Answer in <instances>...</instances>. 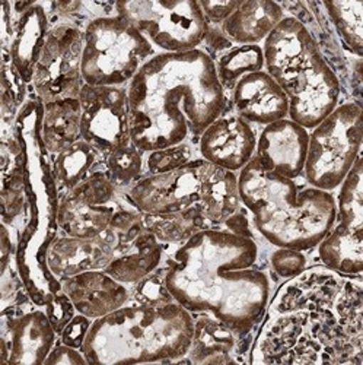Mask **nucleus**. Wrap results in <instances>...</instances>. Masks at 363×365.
I'll return each mask as SVG.
<instances>
[{"label":"nucleus","mask_w":363,"mask_h":365,"mask_svg":"<svg viewBox=\"0 0 363 365\" xmlns=\"http://www.w3.org/2000/svg\"><path fill=\"white\" fill-rule=\"evenodd\" d=\"M310 130L289 117L267 125L257 135L254 158L268 171L298 180L304 174Z\"/></svg>","instance_id":"obj_19"},{"label":"nucleus","mask_w":363,"mask_h":365,"mask_svg":"<svg viewBox=\"0 0 363 365\" xmlns=\"http://www.w3.org/2000/svg\"><path fill=\"white\" fill-rule=\"evenodd\" d=\"M132 299L143 304H149V306H159V304L172 302L174 298L171 297L169 291L165 287L164 282V273L162 267L150 273L149 277L142 279L139 284L133 287Z\"/></svg>","instance_id":"obj_33"},{"label":"nucleus","mask_w":363,"mask_h":365,"mask_svg":"<svg viewBox=\"0 0 363 365\" xmlns=\"http://www.w3.org/2000/svg\"><path fill=\"white\" fill-rule=\"evenodd\" d=\"M80 103V139L97 148L104 157L132 142L127 88L83 85Z\"/></svg>","instance_id":"obj_15"},{"label":"nucleus","mask_w":363,"mask_h":365,"mask_svg":"<svg viewBox=\"0 0 363 365\" xmlns=\"http://www.w3.org/2000/svg\"><path fill=\"white\" fill-rule=\"evenodd\" d=\"M241 0H200L199 5L209 25L221 26L239 6Z\"/></svg>","instance_id":"obj_36"},{"label":"nucleus","mask_w":363,"mask_h":365,"mask_svg":"<svg viewBox=\"0 0 363 365\" xmlns=\"http://www.w3.org/2000/svg\"><path fill=\"white\" fill-rule=\"evenodd\" d=\"M114 238L107 230L93 238L58 235L46 249L44 263L50 275L62 281L88 270H104L112 260Z\"/></svg>","instance_id":"obj_20"},{"label":"nucleus","mask_w":363,"mask_h":365,"mask_svg":"<svg viewBox=\"0 0 363 365\" xmlns=\"http://www.w3.org/2000/svg\"><path fill=\"white\" fill-rule=\"evenodd\" d=\"M46 313L60 336V333L70 323V320L78 314L70 298L62 291H51L47 294L46 299Z\"/></svg>","instance_id":"obj_35"},{"label":"nucleus","mask_w":363,"mask_h":365,"mask_svg":"<svg viewBox=\"0 0 363 365\" xmlns=\"http://www.w3.org/2000/svg\"><path fill=\"white\" fill-rule=\"evenodd\" d=\"M325 9L328 19L335 26L343 44L347 50L362 57L363 50V36H362V2H353V0H339V2H324L321 4Z\"/></svg>","instance_id":"obj_30"},{"label":"nucleus","mask_w":363,"mask_h":365,"mask_svg":"<svg viewBox=\"0 0 363 365\" xmlns=\"http://www.w3.org/2000/svg\"><path fill=\"white\" fill-rule=\"evenodd\" d=\"M261 47L264 71L286 94L295 123L311 130L340 104V79L300 21L286 15Z\"/></svg>","instance_id":"obj_5"},{"label":"nucleus","mask_w":363,"mask_h":365,"mask_svg":"<svg viewBox=\"0 0 363 365\" xmlns=\"http://www.w3.org/2000/svg\"><path fill=\"white\" fill-rule=\"evenodd\" d=\"M199 158L196 143L187 142L178 146L154 150L146 154V174H161Z\"/></svg>","instance_id":"obj_32"},{"label":"nucleus","mask_w":363,"mask_h":365,"mask_svg":"<svg viewBox=\"0 0 363 365\" xmlns=\"http://www.w3.org/2000/svg\"><path fill=\"white\" fill-rule=\"evenodd\" d=\"M143 214H172L199 207L214 228L242 209L238 174L196 158L168 173L144 174L125 192Z\"/></svg>","instance_id":"obj_7"},{"label":"nucleus","mask_w":363,"mask_h":365,"mask_svg":"<svg viewBox=\"0 0 363 365\" xmlns=\"http://www.w3.org/2000/svg\"><path fill=\"white\" fill-rule=\"evenodd\" d=\"M238 195L254 230L276 249L311 252L336 222L335 193L299 187L254 157L238 173Z\"/></svg>","instance_id":"obj_3"},{"label":"nucleus","mask_w":363,"mask_h":365,"mask_svg":"<svg viewBox=\"0 0 363 365\" xmlns=\"http://www.w3.org/2000/svg\"><path fill=\"white\" fill-rule=\"evenodd\" d=\"M105 171L118 190L127 192L146 174V154L132 140L105 157Z\"/></svg>","instance_id":"obj_31"},{"label":"nucleus","mask_w":363,"mask_h":365,"mask_svg":"<svg viewBox=\"0 0 363 365\" xmlns=\"http://www.w3.org/2000/svg\"><path fill=\"white\" fill-rule=\"evenodd\" d=\"M228 108L248 125L264 128L289 115V101L265 71L242 76L226 94Z\"/></svg>","instance_id":"obj_18"},{"label":"nucleus","mask_w":363,"mask_h":365,"mask_svg":"<svg viewBox=\"0 0 363 365\" xmlns=\"http://www.w3.org/2000/svg\"><path fill=\"white\" fill-rule=\"evenodd\" d=\"M123 199L125 192L118 190L107 171L101 170L58 197L56 225L65 235L98 237L108 230Z\"/></svg>","instance_id":"obj_14"},{"label":"nucleus","mask_w":363,"mask_h":365,"mask_svg":"<svg viewBox=\"0 0 363 365\" xmlns=\"http://www.w3.org/2000/svg\"><path fill=\"white\" fill-rule=\"evenodd\" d=\"M58 282L60 289L70 298L76 313L90 320L123 307L133 294V287L118 282L105 270L82 272Z\"/></svg>","instance_id":"obj_21"},{"label":"nucleus","mask_w":363,"mask_h":365,"mask_svg":"<svg viewBox=\"0 0 363 365\" xmlns=\"http://www.w3.org/2000/svg\"><path fill=\"white\" fill-rule=\"evenodd\" d=\"M108 231L114 238V253L104 270L118 282L135 287L162 266L167 246L144 227L143 214L126 193Z\"/></svg>","instance_id":"obj_13"},{"label":"nucleus","mask_w":363,"mask_h":365,"mask_svg":"<svg viewBox=\"0 0 363 365\" xmlns=\"http://www.w3.org/2000/svg\"><path fill=\"white\" fill-rule=\"evenodd\" d=\"M58 364H66V365H86L88 359L83 355V352L78 348L69 346L63 342L57 341L51 352L48 354L44 365H58Z\"/></svg>","instance_id":"obj_38"},{"label":"nucleus","mask_w":363,"mask_h":365,"mask_svg":"<svg viewBox=\"0 0 363 365\" xmlns=\"http://www.w3.org/2000/svg\"><path fill=\"white\" fill-rule=\"evenodd\" d=\"M114 9L157 53L191 51L204 43L209 24L196 0H121Z\"/></svg>","instance_id":"obj_10"},{"label":"nucleus","mask_w":363,"mask_h":365,"mask_svg":"<svg viewBox=\"0 0 363 365\" xmlns=\"http://www.w3.org/2000/svg\"><path fill=\"white\" fill-rule=\"evenodd\" d=\"M14 15L8 38L9 46L4 48V53L9 56L21 79L31 85L36 65L53 25L51 11L46 4L31 2L23 11L14 12Z\"/></svg>","instance_id":"obj_23"},{"label":"nucleus","mask_w":363,"mask_h":365,"mask_svg":"<svg viewBox=\"0 0 363 365\" xmlns=\"http://www.w3.org/2000/svg\"><path fill=\"white\" fill-rule=\"evenodd\" d=\"M194 316L178 302L159 306L130 299L90 324L80 351L88 364H175L187 355Z\"/></svg>","instance_id":"obj_4"},{"label":"nucleus","mask_w":363,"mask_h":365,"mask_svg":"<svg viewBox=\"0 0 363 365\" xmlns=\"http://www.w3.org/2000/svg\"><path fill=\"white\" fill-rule=\"evenodd\" d=\"M260 245L226 227L207 228L177 246L162 263L171 297L191 314L209 313L239 338L264 317L271 279L258 267Z\"/></svg>","instance_id":"obj_1"},{"label":"nucleus","mask_w":363,"mask_h":365,"mask_svg":"<svg viewBox=\"0 0 363 365\" xmlns=\"http://www.w3.org/2000/svg\"><path fill=\"white\" fill-rule=\"evenodd\" d=\"M199 157L231 173H239L254 157L257 133L251 125L225 111L197 139Z\"/></svg>","instance_id":"obj_17"},{"label":"nucleus","mask_w":363,"mask_h":365,"mask_svg":"<svg viewBox=\"0 0 363 365\" xmlns=\"http://www.w3.org/2000/svg\"><path fill=\"white\" fill-rule=\"evenodd\" d=\"M214 60L218 78L226 94L242 76L264 71V54L261 46H232Z\"/></svg>","instance_id":"obj_29"},{"label":"nucleus","mask_w":363,"mask_h":365,"mask_svg":"<svg viewBox=\"0 0 363 365\" xmlns=\"http://www.w3.org/2000/svg\"><path fill=\"white\" fill-rule=\"evenodd\" d=\"M194 316V331L190 349L186 356L175 364H235L242 362L238 358L239 336L209 313Z\"/></svg>","instance_id":"obj_24"},{"label":"nucleus","mask_w":363,"mask_h":365,"mask_svg":"<svg viewBox=\"0 0 363 365\" xmlns=\"http://www.w3.org/2000/svg\"><path fill=\"white\" fill-rule=\"evenodd\" d=\"M57 336L46 312L9 306L2 313V362L44 365Z\"/></svg>","instance_id":"obj_16"},{"label":"nucleus","mask_w":363,"mask_h":365,"mask_svg":"<svg viewBox=\"0 0 363 365\" xmlns=\"http://www.w3.org/2000/svg\"><path fill=\"white\" fill-rule=\"evenodd\" d=\"M285 16L286 11L273 0H241L221 29L233 46H261Z\"/></svg>","instance_id":"obj_25"},{"label":"nucleus","mask_w":363,"mask_h":365,"mask_svg":"<svg viewBox=\"0 0 363 365\" xmlns=\"http://www.w3.org/2000/svg\"><path fill=\"white\" fill-rule=\"evenodd\" d=\"M363 338L349 334L332 307L268 313L253 348L258 364L363 362Z\"/></svg>","instance_id":"obj_6"},{"label":"nucleus","mask_w":363,"mask_h":365,"mask_svg":"<svg viewBox=\"0 0 363 365\" xmlns=\"http://www.w3.org/2000/svg\"><path fill=\"white\" fill-rule=\"evenodd\" d=\"M126 88L130 136L144 154L197 143L228 107L215 60L203 48L157 53Z\"/></svg>","instance_id":"obj_2"},{"label":"nucleus","mask_w":363,"mask_h":365,"mask_svg":"<svg viewBox=\"0 0 363 365\" xmlns=\"http://www.w3.org/2000/svg\"><path fill=\"white\" fill-rule=\"evenodd\" d=\"M155 54L152 44L117 14L83 25L82 78L86 85L127 86Z\"/></svg>","instance_id":"obj_8"},{"label":"nucleus","mask_w":363,"mask_h":365,"mask_svg":"<svg viewBox=\"0 0 363 365\" xmlns=\"http://www.w3.org/2000/svg\"><path fill=\"white\" fill-rule=\"evenodd\" d=\"M363 161L356 160L337 189L336 222L317 246L322 266L344 278H360L363 269Z\"/></svg>","instance_id":"obj_11"},{"label":"nucleus","mask_w":363,"mask_h":365,"mask_svg":"<svg viewBox=\"0 0 363 365\" xmlns=\"http://www.w3.org/2000/svg\"><path fill=\"white\" fill-rule=\"evenodd\" d=\"M357 101L340 103L310 130L302 178L311 187L335 193L362 155L363 123Z\"/></svg>","instance_id":"obj_9"},{"label":"nucleus","mask_w":363,"mask_h":365,"mask_svg":"<svg viewBox=\"0 0 363 365\" xmlns=\"http://www.w3.org/2000/svg\"><path fill=\"white\" fill-rule=\"evenodd\" d=\"M307 256L304 252L292 249H276L270 253L268 264L279 278L290 279L307 269Z\"/></svg>","instance_id":"obj_34"},{"label":"nucleus","mask_w":363,"mask_h":365,"mask_svg":"<svg viewBox=\"0 0 363 365\" xmlns=\"http://www.w3.org/2000/svg\"><path fill=\"white\" fill-rule=\"evenodd\" d=\"M83 28L76 22H53L34 69L31 88L43 103L79 98L82 86Z\"/></svg>","instance_id":"obj_12"},{"label":"nucleus","mask_w":363,"mask_h":365,"mask_svg":"<svg viewBox=\"0 0 363 365\" xmlns=\"http://www.w3.org/2000/svg\"><path fill=\"white\" fill-rule=\"evenodd\" d=\"M344 277L325 266L300 272L280 287L268 302V313H289L296 310H314L332 307L342 289Z\"/></svg>","instance_id":"obj_22"},{"label":"nucleus","mask_w":363,"mask_h":365,"mask_svg":"<svg viewBox=\"0 0 363 365\" xmlns=\"http://www.w3.org/2000/svg\"><path fill=\"white\" fill-rule=\"evenodd\" d=\"M101 170H105V157L97 148L79 139L53 157L51 175L57 196H63Z\"/></svg>","instance_id":"obj_26"},{"label":"nucleus","mask_w":363,"mask_h":365,"mask_svg":"<svg viewBox=\"0 0 363 365\" xmlns=\"http://www.w3.org/2000/svg\"><path fill=\"white\" fill-rule=\"evenodd\" d=\"M94 320H90L82 314H76L70 323L63 329V331L60 333L58 336V341L63 342L69 346H73V348H78L80 349L82 345H83V341L86 338L88 334V330L90 327V324H93Z\"/></svg>","instance_id":"obj_37"},{"label":"nucleus","mask_w":363,"mask_h":365,"mask_svg":"<svg viewBox=\"0 0 363 365\" xmlns=\"http://www.w3.org/2000/svg\"><path fill=\"white\" fill-rule=\"evenodd\" d=\"M143 224L167 247L183 245L194 234L214 228L199 207L172 214H143Z\"/></svg>","instance_id":"obj_28"},{"label":"nucleus","mask_w":363,"mask_h":365,"mask_svg":"<svg viewBox=\"0 0 363 365\" xmlns=\"http://www.w3.org/2000/svg\"><path fill=\"white\" fill-rule=\"evenodd\" d=\"M41 142L51 157L80 139V103L68 98L43 104Z\"/></svg>","instance_id":"obj_27"}]
</instances>
